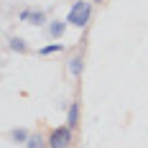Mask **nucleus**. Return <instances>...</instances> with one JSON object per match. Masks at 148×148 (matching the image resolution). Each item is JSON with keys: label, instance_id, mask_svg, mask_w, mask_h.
<instances>
[{"label": "nucleus", "instance_id": "2", "mask_svg": "<svg viewBox=\"0 0 148 148\" xmlns=\"http://www.w3.org/2000/svg\"><path fill=\"white\" fill-rule=\"evenodd\" d=\"M49 146L51 148H69L72 146V128H69V125L54 128L51 135H49Z\"/></svg>", "mask_w": 148, "mask_h": 148}, {"label": "nucleus", "instance_id": "10", "mask_svg": "<svg viewBox=\"0 0 148 148\" xmlns=\"http://www.w3.org/2000/svg\"><path fill=\"white\" fill-rule=\"evenodd\" d=\"M59 51H64V44H49V46H44V49H38V54L41 56H49V54H59Z\"/></svg>", "mask_w": 148, "mask_h": 148}, {"label": "nucleus", "instance_id": "4", "mask_svg": "<svg viewBox=\"0 0 148 148\" xmlns=\"http://www.w3.org/2000/svg\"><path fill=\"white\" fill-rule=\"evenodd\" d=\"M66 26H69L66 18H64V21H49V36H51V38H61V36L66 33Z\"/></svg>", "mask_w": 148, "mask_h": 148}, {"label": "nucleus", "instance_id": "7", "mask_svg": "<svg viewBox=\"0 0 148 148\" xmlns=\"http://www.w3.org/2000/svg\"><path fill=\"white\" fill-rule=\"evenodd\" d=\"M26 148H51V146H49V140H44V138H41V133H31Z\"/></svg>", "mask_w": 148, "mask_h": 148}, {"label": "nucleus", "instance_id": "11", "mask_svg": "<svg viewBox=\"0 0 148 148\" xmlns=\"http://www.w3.org/2000/svg\"><path fill=\"white\" fill-rule=\"evenodd\" d=\"M92 3H97V5H100V3H102V0H92Z\"/></svg>", "mask_w": 148, "mask_h": 148}, {"label": "nucleus", "instance_id": "6", "mask_svg": "<svg viewBox=\"0 0 148 148\" xmlns=\"http://www.w3.org/2000/svg\"><path fill=\"white\" fill-rule=\"evenodd\" d=\"M82 69H84L82 54H79V56H72V59H69V74H72V77H82Z\"/></svg>", "mask_w": 148, "mask_h": 148}, {"label": "nucleus", "instance_id": "3", "mask_svg": "<svg viewBox=\"0 0 148 148\" xmlns=\"http://www.w3.org/2000/svg\"><path fill=\"white\" fill-rule=\"evenodd\" d=\"M18 21L31 23V26H44L46 23V13L44 10H36V8H23V10L18 13Z\"/></svg>", "mask_w": 148, "mask_h": 148}, {"label": "nucleus", "instance_id": "9", "mask_svg": "<svg viewBox=\"0 0 148 148\" xmlns=\"http://www.w3.org/2000/svg\"><path fill=\"white\" fill-rule=\"evenodd\" d=\"M10 138H13L15 143H28L31 133L26 130V128H15V130H10Z\"/></svg>", "mask_w": 148, "mask_h": 148}, {"label": "nucleus", "instance_id": "8", "mask_svg": "<svg viewBox=\"0 0 148 148\" xmlns=\"http://www.w3.org/2000/svg\"><path fill=\"white\" fill-rule=\"evenodd\" d=\"M10 49L18 51V54H28V44H26L21 36H13V38H10Z\"/></svg>", "mask_w": 148, "mask_h": 148}, {"label": "nucleus", "instance_id": "5", "mask_svg": "<svg viewBox=\"0 0 148 148\" xmlns=\"http://www.w3.org/2000/svg\"><path fill=\"white\" fill-rule=\"evenodd\" d=\"M66 125H69L72 130L79 125V102H72V105H69V110H66Z\"/></svg>", "mask_w": 148, "mask_h": 148}, {"label": "nucleus", "instance_id": "1", "mask_svg": "<svg viewBox=\"0 0 148 148\" xmlns=\"http://www.w3.org/2000/svg\"><path fill=\"white\" fill-rule=\"evenodd\" d=\"M66 21H69V26L84 28L89 21H92V5H89L87 0H74L69 13H66Z\"/></svg>", "mask_w": 148, "mask_h": 148}]
</instances>
